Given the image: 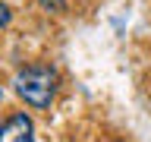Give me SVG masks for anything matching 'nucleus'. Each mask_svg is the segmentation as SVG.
I'll return each instance as SVG.
<instances>
[{
    "label": "nucleus",
    "mask_w": 151,
    "mask_h": 142,
    "mask_svg": "<svg viewBox=\"0 0 151 142\" xmlns=\"http://www.w3.org/2000/svg\"><path fill=\"white\" fill-rule=\"evenodd\" d=\"M13 92L35 111H47L60 92V73L50 63H25L13 76Z\"/></svg>",
    "instance_id": "obj_1"
},
{
    "label": "nucleus",
    "mask_w": 151,
    "mask_h": 142,
    "mask_svg": "<svg viewBox=\"0 0 151 142\" xmlns=\"http://www.w3.org/2000/svg\"><path fill=\"white\" fill-rule=\"evenodd\" d=\"M0 142H35V120L25 111L9 114L0 123Z\"/></svg>",
    "instance_id": "obj_2"
},
{
    "label": "nucleus",
    "mask_w": 151,
    "mask_h": 142,
    "mask_svg": "<svg viewBox=\"0 0 151 142\" xmlns=\"http://www.w3.org/2000/svg\"><path fill=\"white\" fill-rule=\"evenodd\" d=\"M35 3H38V9H44V13H57V16L69 9V0H35Z\"/></svg>",
    "instance_id": "obj_3"
},
{
    "label": "nucleus",
    "mask_w": 151,
    "mask_h": 142,
    "mask_svg": "<svg viewBox=\"0 0 151 142\" xmlns=\"http://www.w3.org/2000/svg\"><path fill=\"white\" fill-rule=\"evenodd\" d=\"M9 22H13V7L0 0V32H3V28L9 25Z\"/></svg>",
    "instance_id": "obj_4"
},
{
    "label": "nucleus",
    "mask_w": 151,
    "mask_h": 142,
    "mask_svg": "<svg viewBox=\"0 0 151 142\" xmlns=\"http://www.w3.org/2000/svg\"><path fill=\"white\" fill-rule=\"evenodd\" d=\"M0 101H3V85H0Z\"/></svg>",
    "instance_id": "obj_5"
}]
</instances>
